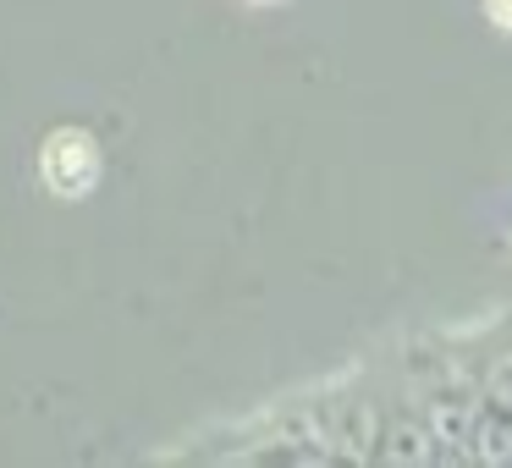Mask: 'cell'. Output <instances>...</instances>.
<instances>
[{"instance_id":"cell-2","label":"cell","mask_w":512,"mask_h":468,"mask_svg":"<svg viewBox=\"0 0 512 468\" xmlns=\"http://www.w3.org/2000/svg\"><path fill=\"white\" fill-rule=\"evenodd\" d=\"M474 424L479 413L463 397H435L424 408V430L435 441V457H474Z\"/></svg>"},{"instance_id":"cell-5","label":"cell","mask_w":512,"mask_h":468,"mask_svg":"<svg viewBox=\"0 0 512 468\" xmlns=\"http://www.w3.org/2000/svg\"><path fill=\"white\" fill-rule=\"evenodd\" d=\"M485 17H490L496 28H507V34H512V0H485Z\"/></svg>"},{"instance_id":"cell-4","label":"cell","mask_w":512,"mask_h":468,"mask_svg":"<svg viewBox=\"0 0 512 468\" xmlns=\"http://www.w3.org/2000/svg\"><path fill=\"white\" fill-rule=\"evenodd\" d=\"M490 402L512 413V353L496 358V369H490Z\"/></svg>"},{"instance_id":"cell-3","label":"cell","mask_w":512,"mask_h":468,"mask_svg":"<svg viewBox=\"0 0 512 468\" xmlns=\"http://www.w3.org/2000/svg\"><path fill=\"white\" fill-rule=\"evenodd\" d=\"M375 457L380 463H424V457H435V441L430 430H424V419H386L380 424V441H375Z\"/></svg>"},{"instance_id":"cell-1","label":"cell","mask_w":512,"mask_h":468,"mask_svg":"<svg viewBox=\"0 0 512 468\" xmlns=\"http://www.w3.org/2000/svg\"><path fill=\"white\" fill-rule=\"evenodd\" d=\"M39 177H45V188L61 193V199H83V193L100 182V144H94L83 127H61V133H50L45 149H39Z\"/></svg>"}]
</instances>
